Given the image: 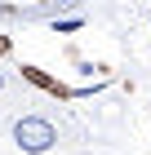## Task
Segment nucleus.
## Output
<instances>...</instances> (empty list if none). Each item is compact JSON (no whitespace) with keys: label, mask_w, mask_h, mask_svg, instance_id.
I'll return each instance as SVG.
<instances>
[{"label":"nucleus","mask_w":151,"mask_h":155,"mask_svg":"<svg viewBox=\"0 0 151 155\" xmlns=\"http://www.w3.org/2000/svg\"><path fill=\"white\" fill-rule=\"evenodd\" d=\"M13 146L22 155H45V151L58 146V129H53L45 115H22L13 124Z\"/></svg>","instance_id":"nucleus-1"},{"label":"nucleus","mask_w":151,"mask_h":155,"mask_svg":"<svg viewBox=\"0 0 151 155\" xmlns=\"http://www.w3.org/2000/svg\"><path fill=\"white\" fill-rule=\"evenodd\" d=\"M18 71H22V80L31 84V89H40V93H49V97H62V102H71V97H89L93 89H98V84H93V89H71V84H62L58 75H49V71H40L36 62H22Z\"/></svg>","instance_id":"nucleus-2"},{"label":"nucleus","mask_w":151,"mask_h":155,"mask_svg":"<svg viewBox=\"0 0 151 155\" xmlns=\"http://www.w3.org/2000/svg\"><path fill=\"white\" fill-rule=\"evenodd\" d=\"M84 27V18H62V22H53V31L58 36H71V31H80Z\"/></svg>","instance_id":"nucleus-3"},{"label":"nucleus","mask_w":151,"mask_h":155,"mask_svg":"<svg viewBox=\"0 0 151 155\" xmlns=\"http://www.w3.org/2000/svg\"><path fill=\"white\" fill-rule=\"evenodd\" d=\"M0 89H5V75H0Z\"/></svg>","instance_id":"nucleus-4"}]
</instances>
